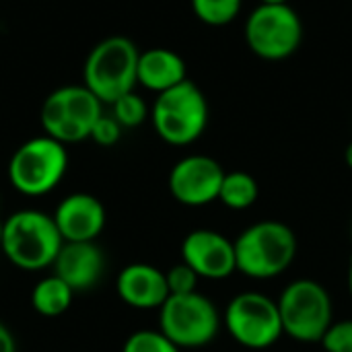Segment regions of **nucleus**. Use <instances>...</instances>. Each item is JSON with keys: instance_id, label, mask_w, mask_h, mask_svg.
<instances>
[{"instance_id": "f257e3e1", "label": "nucleus", "mask_w": 352, "mask_h": 352, "mask_svg": "<svg viewBox=\"0 0 352 352\" xmlns=\"http://www.w3.org/2000/svg\"><path fill=\"white\" fill-rule=\"evenodd\" d=\"M233 243L237 272L254 280H270L285 274L295 262L299 248L295 231L274 219L250 225Z\"/></svg>"}, {"instance_id": "f03ea898", "label": "nucleus", "mask_w": 352, "mask_h": 352, "mask_svg": "<svg viewBox=\"0 0 352 352\" xmlns=\"http://www.w3.org/2000/svg\"><path fill=\"white\" fill-rule=\"evenodd\" d=\"M64 239L52 214L41 210H16L4 219L2 256L16 268L35 272L54 264Z\"/></svg>"}, {"instance_id": "7ed1b4c3", "label": "nucleus", "mask_w": 352, "mask_h": 352, "mask_svg": "<svg viewBox=\"0 0 352 352\" xmlns=\"http://www.w3.org/2000/svg\"><path fill=\"white\" fill-rule=\"evenodd\" d=\"M138 58L140 52L132 39L124 35L101 39L85 60V87L101 103L111 105L138 85Z\"/></svg>"}, {"instance_id": "20e7f679", "label": "nucleus", "mask_w": 352, "mask_h": 352, "mask_svg": "<svg viewBox=\"0 0 352 352\" xmlns=\"http://www.w3.org/2000/svg\"><path fill=\"white\" fill-rule=\"evenodd\" d=\"M208 101L190 78L155 97L151 122L159 138L171 146L194 144L208 126Z\"/></svg>"}, {"instance_id": "39448f33", "label": "nucleus", "mask_w": 352, "mask_h": 352, "mask_svg": "<svg viewBox=\"0 0 352 352\" xmlns=\"http://www.w3.org/2000/svg\"><path fill=\"white\" fill-rule=\"evenodd\" d=\"M278 311L285 336L301 344H320L334 322V305L328 289L314 278H297L280 293Z\"/></svg>"}, {"instance_id": "423d86ee", "label": "nucleus", "mask_w": 352, "mask_h": 352, "mask_svg": "<svg viewBox=\"0 0 352 352\" xmlns=\"http://www.w3.org/2000/svg\"><path fill=\"white\" fill-rule=\"evenodd\" d=\"M68 171L66 144L52 136H35L23 142L8 161L10 186L29 198H39L54 192Z\"/></svg>"}, {"instance_id": "0eeeda50", "label": "nucleus", "mask_w": 352, "mask_h": 352, "mask_svg": "<svg viewBox=\"0 0 352 352\" xmlns=\"http://www.w3.org/2000/svg\"><path fill=\"white\" fill-rule=\"evenodd\" d=\"M103 116V103L85 85H66L52 91L41 103L39 122L47 136L62 144L91 138L93 126Z\"/></svg>"}, {"instance_id": "6e6552de", "label": "nucleus", "mask_w": 352, "mask_h": 352, "mask_svg": "<svg viewBox=\"0 0 352 352\" xmlns=\"http://www.w3.org/2000/svg\"><path fill=\"white\" fill-rule=\"evenodd\" d=\"M303 21L287 4H258L245 19L243 37L252 54L268 62L291 58L303 43Z\"/></svg>"}, {"instance_id": "1a4fd4ad", "label": "nucleus", "mask_w": 352, "mask_h": 352, "mask_svg": "<svg viewBox=\"0 0 352 352\" xmlns=\"http://www.w3.org/2000/svg\"><path fill=\"white\" fill-rule=\"evenodd\" d=\"M223 328V316L202 293L169 295L159 309V330L179 349L208 346Z\"/></svg>"}, {"instance_id": "9d476101", "label": "nucleus", "mask_w": 352, "mask_h": 352, "mask_svg": "<svg viewBox=\"0 0 352 352\" xmlns=\"http://www.w3.org/2000/svg\"><path fill=\"white\" fill-rule=\"evenodd\" d=\"M223 328L239 346L250 351H266L285 336L278 301L258 291L239 293L227 303Z\"/></svg>"}, {"instance_id": "9b49d317", "label": "nucleus", "mask_w": 352, "mask_h": 352, "mask_svg": "<svg viewBox=\"0 0 352 352\" xmlns=\"http://www.w3.org/2000/svg\"><path fill=\"white\" fill-rule=\"evenodd\" d=\"M225 173L227 171L217 159L208 155H188L169 171V194L188 208L208 206L219 200Z\"/></svg>"}, {"instance_id": "f8f14e48", "label": "nucleus", "mask_w": 352, "mask_h": 352, "mask_svg": "<svg viewBox=\"0 0 352 352\" xmlns=\"http://www.w3.org/2000/svg\"><path fill=\"white\" fill-rule=\"evenodd\" d=\"M182 262L204 280H225L237 272L235 243L214 229L190 231L182 241Z\"/></svg>"}, {"instance_id": "ddd939ff", "label": "nucleus", "mask_w": 352, "mask_h": 352, "mask_svg": "<svg viewBox=\"0 0 352 352\" xmlns=\"http://www.w3.org/2000/svg\"><path fill=\"white\" fill-rule=\"evenodd\" d=\"M52 217L64 241H95L107 221L103 202L87 192L62 198Z\"/></svg>"}, {"instance_id": "4468645a", "label": "nucleus", "mask_w": 352, "mask_h": 352, "mask_svg": "<svg viewBox=\"0 0 352 352\" xmlns=\"http://www.w3.org/2000/svg\"><path fill=\"white\" fill-rule=\"evenodd\" d=\"M118 297L132 309H161L169 297L165 272L153 264L136 262L120 270L116 280Z\"/></svg>"}, {"instance_id": "2eb2a0df", "label": "nucleus", "mask_w": 352, "mask_h": 352, "mask_svg": "<svg viewBox=\"0 0 352 352\" xmlns=\"http://www.w3.org/2000/svg\"><path fill=\"white\" fill-rule=\"evenodd\" d=\"M52 268L74 293H80L101 280L105 258L95 241H64Z\"/></svg>"}, {"instance_id": "dca6fc26", "label": "nucleus", "mask_w": 352, "mask_h": 352, "mask_svg": "<svg viewBox=\"0 0 352 352\" xmlns=\"http://www.w3.org/2000/svg\"><path fill=\"white\" fill-rule=\"evenodd\" d=\"M188 80L184 58L169 47H151L138 58V85L153 93H163Z\"/></svg>"}, {"instance_id": "f3484780", "label": "nucleus", "mask_w": 352, "mask_h": 352, "mask_svg": "<svg viewBox=\"0 0 352 352\" xmlns=\"http://www.w3.org/2000/svg\"><path fill=\"white\" fill-rule=\"evenodd\" d=\"M74 291L56 274L41 278L31 291V307L43 318H58L72 305Z\"/></svg>"}, {"instance_id": "a211bd4d", "label": "nucleus", "mask_w": 352, "mask_h": 352, "mask_svg": "<svg viewBox=\"0 0 352 352\" xmlns=\"http://www.w3.org/2000/svg\"><path fill=\"white\" fill-rule=\"evenodd\" d=\"M258 179L248 171H227L221 184L219 202L229 210H248L258 202Z\"/></svg>"}, {"instance_id": "6ab92c4d", "label": "nucleus", "mask_w": 352, "mask_h": 352, "mask_svg": "<svg viewBox=\"0 0 352 352\" xmlns=\"http://www.w3.org/2000/svg\"><path fill=\"white\" fill-rule=\"evenodd\" d=\"M198 21L208 27H225L233 23L243 6V0H190Z\"/></svg>"}, {"instance_id": "aec40b11", "label": "nucleus", "mask_w": 352, "mask_h": 352, "mask_svg": "<svg viewBox=\"0 0 352 352\" xmlns=\"http://www.w3.org/2000/svg\"><path fill=\"white\" fill-rule=\"evenodd\" d=\"M111 116L122 128H136L151 116V109L138 93L130 91L111 103Z\"/></svg>"}, {"instance_id": "412c9836", "label": "nucleus", "mask_w": 352, "mask_h": 352, "mask_svg": "<svg viewBox=\"0 0 352 352\" xmlns=\"http://www.w3.org/2000/svg\"><path fill=\"white\" fill-rule=\"evenodd\" d=\"M122 352H182V349L175 346L161 330H138L126 338Z\"/></svg>"}, {"instance_id": "4be33fe9", "label": "nucleus", "mask_w": 352, "mask_h": 352, "mask_svg": "<svg viewBox=\"0 0 352 352\" xmlns=\"http://www.w3.org/2000/svg\"><path fill=\"white\" fill-rule=\"evenodd\" d=\"M165 278H167L169 295H188V293L198 291L200 276L184 262H179V264L171 266L169 270H165Z\"/></svg>"}, {"instance_id": "5701e85b", "label": "nucleus", "mask_w": 352, "mask_h": 352, "mask_svg": "<svg viewBox=\"0 0 352 352\" xmlns=\"http://www.w3.org/2000/svg\"><path fill=\"white\" fill-rule=\"evenodd\" d=\"M320 344L326 352H352V320L332 322Z\"/></svg>"}, {"instance_id": "b1692460", "label": "nucleus", "mask_w": 352, "mask_h": 352, "mask_svg": "<svg viewBox=\"0 0 352 352\" xmlns=\"http://www.w3.org/2000/svg\"><path fill=\"white\" fill-rule=\"evenodd\" d=\"M122 126L116 122L113 116H101L97 120V124L93 126V132H91V140L97 142L99 146H113L118 144V140L122 138Z\"/></svg>"}, {"instance_id": "393cba45", "label": "nucleus", "mask_w": 352, "mask_h": 352, "mask_svg": "<svg viewBox=\"0 0 352 352\" xmlns=\"http://www.w3.org/2000/svg\"><path fill=\"white\" fill-rule=\"evenodd\" d=\"M0 352H16V342L10 330L0 322Z\"/></svg>"}, {"instance_id": "a878e982", "label": "nucleus", "mask_w": 352, "mask_h": 352, "mask_svg": "<svg viewBox=\"0 0 352 352\" xmlns=\"http://www.w3.org/2000/svg\"><path fill=\"white\" fill-rule=\"evenodd\" d=\"M344 163H346V167L352 171V140L349 142L346 151H344Z\"/></svg>"}, {"instance_id": "bb28decb", "label": "nucleus", "mask_w": 352, "mask_h": 352, "mask_svg": "<svg viewBox=\"0 0 352 352\" xmlns=\"http://www.w3.org/2000/svg\"><path fill=\"white\" fill-rule=\"evenodd\" d=\"M2 241H4V221L0 219V254H2Z\"/></svg>"}, {"instance_id": "cd10ccee", "label": "nucleus", "mask_w": 352, "mask_h": 352, "mask_svg": "<svg viewBox=\"0 0 352 352\" xmlns=\"http://www.w3.org/2000/svg\"><path fill=\"white\" fill-rule=\"evenodd\" d=\"M262 4H287L289 0H260Z\"/></svg>"}, {"instance_id": "c85d7f7f", "label": "nucleus", "mask_w": 352, "mask_h": 352, "mask_svg": "<svg viewBox=\"0 0 352 352\" xmlns=\"http://www.w3.org/2000/svg\"><path fill=\"white\" fill-rule=\"evenodd\" d=\"M349 293H351V299H352V262H351V268H349Z\"/></svg>"}]
</instances>
